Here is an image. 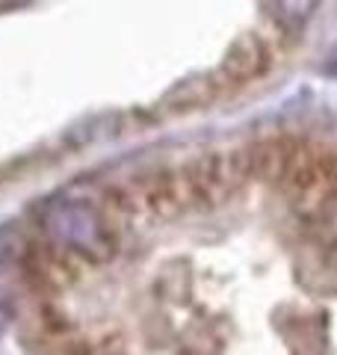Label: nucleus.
Here are the masks:
<instances>
[{"instance_id":"nucleus-1","label":"nucleus","mask_w":337,"mask_h":355,"mask_svg":"<svg viewBox=\"0 0 337 355\" xmlns=\"http://www.w3.org/2000/svg\"><path fill=\"white\" fill-rule=\"evenodd\" d=\"M184 166H187L189 181H193L198 210H213V207L228 205L245 184L254 181L249 148L210 151Z\"/></svg>"},{"instance_id":"nucleus-2","label":"nucleus","mask_w":337,"mask_h":355,"mask_svg":"<svg viewBox=\"0 0 337 355\" xmlns=\"http://www.w3.org/2000/svg\"><path fill=\"white\" fill-rule=\"evenodd\" d=\"M273 65V51L263 36L257 33H249L231 44V51L225 53V60L219 65L216 77L210 80V89H243V86H252L254 80L269 71Z\"/></svg>"},{"instance_id":"nucleus-3","label":"nucleus","mask_w":337,"mask_h":355,"mask_svg":"<svg viewBox=\"0 0 337 355\" xmlns=\"http://www.w3.org/2000/svg\"><path fill=\"white\" fill-rule=\"evenodd\" d=\"M299 151H302V142L290 139V137H269V139H261V142H254V146H249L254 181H263L269 187H284Z\"/></svg>"}]
</instances>
